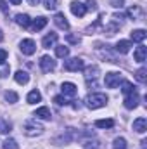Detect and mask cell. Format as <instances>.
<instances>
[{
	"instance_id": "35",
	"label": "cell",
	"mask_w": 147,
	"mask_h": 149,
	"mask_svg": "<svg viewBox=\"0 0 147 149\" xmlns=\"http://www.w3.org/2000/svg\"><path fill=\"white\" fill-rule=\"evenodd\" d=\"M68 42L69 43H80V37H74V35H68Z\"/></svg>"
},
{
	"instance_id": "25",
	"label": "cell",
	"mask_w": 147,
	"mask_h": 149,
	"mask_svg": "<svg viewBox=\"0 0 147 149\" xmlns=\"http://www.w3.org/2000/svg\"><path fill=\"white\" fill-rule=\"evenodd\" d=\"M112 149H126V141L123 137H116L112 142Z\"/></svg>"
},
{
	"instance_id": "24",
	"label": "cell",
	"mask_w": 147,
	"mask_h": 149,
	"mask_svg": "<svg viewBox=\"0 0 147 149\" xmlns=\"http://www.w3.org/2000/svg\"><path fill=\"white\" fill-rule=\"evenodd\" d=\"M97 73H99V68H97V66H90V68H87V71H85V78H87V81H88L90 78H97Z\"/></svg>"
},
{
	"instance_id": "31",
	"label": "cell",
	"mask_w": 147,
	"mask_h": 149,
	"mask_svg": "<svg viewBox=\"0 0 147 149\" xmlns=\"http://www.w3.org/2000/svg\"><path fill=\"white\" fill-rule=\"evenodd\" d=\"M54 102H55L57 106H66V104H68L66 95H64V97H62V95H55V97H54Z\"/></svg>"
},
{
	"instance_id": "1",
	"label": "cell",
	"mask_w": 147,
	"mask_h": 149,
	"mask_svg": "<svg viewBox=\"0 0 147 149\" xmlns=\"http://www.w3.org/2000/svg\"><path fill=\"white\" fill-rule=\"evenodd\" d=\"M107 104V95L106 94H88L87 99H85V106L88 109H99V108H104Z\"/></svg>"
},
{
	"instance_id": "19",
	"label": "cell",
	"mask_w": 147,
	"mask_h": 149,
	"mask_svg": "<svg viewBox=\"0 0 147 149\" xmlns=\"http://www.w3.org/2000/svg\"><path fill=\"white\" fill-rule=\"evenodd\" d=\"M130 37H132L133 42H144L146 37H147V33H146V30H133V31L130 33Z\"/></svg>"
},
{
	"instance_id": "29",
	"label": "cell",
	"mask_w": 147,
	"mask_h": 149,
	"mask_svg": "<svg viewBox=\"0 0 147 149\" xmlns=\"http://www.w3.org/2000/svg\"><path fill=\"white\" fill-rule=\"evenodd\" d=\"M121 83H123V88H121V92H123V94H130V92H133V90H135L133 83H130V81H125V80H123Z\"/></svg>"
},
{
	"instance_id": "26",
	"label": "cell",
	"mask_w": 147,
	"mask_h": 149,
	"mask_svg": "<svg viewBox=\"0 0 147 149\" xmlns=\"http://www.w3.org/2000/svg\"><path fill=\"white\" fill-rule=\"evenodd\" d=\"M135 78H137V81L146 83V80H147V70H146V68H140V70L135 73Z\"/></svg>"
},
{
	"instance_id": "21",
	"label": "cell",
	"mask_w": 147,
	"mask_h": 149,
	"mask_svg": "<svg viewBox=\"0 0 147 149\" xmlns=\"http://www.w3.org/2000/svg\"><path fill=\"white\" fill-rule=\"evenodd\" d=\"M12 130V123L5 118H0V134H9Z\"/></svg>"
},
{
	"instance_id": "33",
	"label": "cell",
	"mask_w": 147,
	"mask_h": 149,
	"mask_svg": "<svg viewBox=\"0 0 147 149\" xmlns=\"http://www.w3.org/2000/svg\"><path fill=\"white\" fill-rule=\"evenodd\" d=\"M9 71H10V68L5 66V64H2V68H0V78H5L9 74Z\"/></svg>"
},
{
	"instance_id": "14",
	"label": "cell",
	"mask_w": 147,
	"mask_h": 149,
	"mask_svg": "<svg viewBox=\"0 0 147 149\" xmlns=\"http://www.w3.org/2000/svg\"><path fill=\"white\" fill-rule=\"evenodd\" d=\"M133 130L139 132V134H144L147 130V120L146 118H137V120L133 121Z\"/></svg>"
},
{
	"instance_id": "37",
	"label": "cell",
	"mask_w": 147,
	"mask_h": 149,
	"mask_svg": "<svg viewBox=\"0 0 147 149\" xmlns=\"http://www.w3.org/2000/svg\"><path fill=\"white\" fill-rule=\"evenodd\" d=\"M121 3H123V0H112V5L114 7H121Z\"/></svg>"
},
{
	"instance_id": "13",
	"label": "cell",
	"mask_w": 147,
	"mask_h": 149,
	"mask_svg": "<svg viewBox=\"0 0 147 149\" xmlns=\"http://www.w3.org/2000/svg\"><path fill=\"white\" fill-rule=\"evenodd\" d=\"M133 57H135V61H137V63H144V61H146V57H147V47H146V45L137 47V50H135Z\"/></svg>"
},
{
	"instance_id": "15",
	"label": "cell",
	"mask_w": 147,
	"mask_h": 149,
	"mask_svg": "<svg viewBox=\"0 0 147 149\" xmlns=\"http://www.w3.org/2000/svg\"><path fill=\"white\" fill-rule=\"evenodd\" d=\"M30 26H31V30H33V31H40V30H43V28L47 26V17L40 16V17H37Z\"/></svg>"
},
{
	"instance_id": "4",
	"label": "cell",
	"mask_w": 147,
	"mask_h": 149,
	"mask_svg": "<svg viewBox=\"0 0 147 149\" xmlns=\"http://www.w3.org/2000/svg\"><path fill=\"white\" fill-rule=\"evenodd\" d=\"M83 68H85V63L80 57H71L64 63V70H68V71H81Z\"/></svg>"
},
{
	"instance_id": "10",
	"label": "cell",
	"mask_w": 147,
	"mask_h": 149,
	"mask_svg": "<svg viewBox=\"0 0 147 149\" xmlns=\"http://www.w3.org/2000/svg\"><path fill=\"white\" fill-rule=\"evenodd\" d=\"M61 90H62V94H64V95H69V97L76 95V92H78L76 85L71 83V81H64V83L61 85Z\"/></svg>"
},
{
	"instance_id": "20",
	"label": "cell",
	"mask_w": 147,
	"mask_h": 149,
	"mask_svg": "<svg viewBox=\"0 0 147 149\" xmlns=\"http://www.w3.org/2000/svg\"><path fill=\"white\" fill-rule=\"evenodd\" d=\"M26 101H28V104H37V102H40V101H42V94H40L38 90H31V92L28 94Z\"/></svg>"
},
{
	"instance_id": "11",
	"label": "cell",
	"mask_w": 147,
	"mask_h": 149,
	"mask_svg": "<svg viewBox=\"0 0 147 149\" xmlns=\"http://www.w3.org/2000/svg\"><path fill=\"white\" fill-rule=\"evenodd\" d=\"M55 42H57V33L50 31L49 35H45V37H43V40H42V45H43L45 49H50V47H54V45H55Z\"/></svg>"
},
{
	"instance_id": "6",
	"label": "cell",
	"mask_w": 147,
	"mask_h": 149,
	"mask_svg": "<svg viewBox=\"0 0 147 149\" xmlns=\"http://www.w3.org/2000/svg\"><path fill=\"white\" fill-rule=\"evenodd\" d=\"M19 49H21V52H23L24 56H31V54H35V50H37V45H35V42H33V40H30V38H24V40L19 43Z\"/></svg>"
},
{
	"instance_id": "34",
	"label": "cell",
	"mask_w": 147,
	"mask_h": 149,
	"mask_svg": "<svg viewBox=\"0 0 147 149\" xmlns=\"http://www.w3.org/2000/svg\"><path fill=\"white\" fill-rule=\"evenodd\" d=\"M5 61H7V52L0 49V64H5Z\"/></svg>"
},
{
	"instance_id": "16",
	"label": "cell",
	"mask_w": 147,
	"mask_h": 149,
	"mask_svg": "<svg viewBox=\"0 0 147 149\" xmlns=\"http://www.w3.org/2000/svg\"><path fill=\"white\" fill-rule=\"evenodd\" d=\"M16 23H17L19 26H23V28H28V26L31 24V19H30L28 14H17V16H16Z\"/></svg>"
},
{
	"instance_id": "18",
	"label": "cell",
	"mask_w": 147,
	"mask_h": 149,
	"mask_svg": "<svg viewBox=\"0 0 147 149\" xmlns=\"http://www.w3.org/2000/svg\"><path fill=\"white\" fill-rule=\"evenodd\" d=\"M35 116L37 118H40V120H50L52 118V113H50V109L49 108H38L37 111H35Z\"/></svg>"
},
{
	"instance_id": "5",
	"label": "cell",
	"mask_w": 147,
	"mask_h": 149,
	"mask_svg": "<svg viewBox=\"0 0 147 149\" xmlns=\"http://www.w3.org/2000/svg\"><path fill=\"white\" fill-rule=\"evenodd\" d=\"M40 68H42L43 73L54 71V70H55V61H54V57H50V56H42V59H40Z\"/></svg>"
},
{
	"instance_id": "7",
	"label": "cell",
	"mask_w": 147,
	"mask_h": 149,
	"mask_svg": "<svg viewBox=\"0 0 147 149\" xmlns=\"http://www.w3.org/2000/svg\"><path fill=\"white\" fill-rule=\"evenodd\" d=\"M139 101H140V97H139V94L133 90V92L126 94V97H125V108H126V109H135V108L139 106Z\"/></svg>"
},
{
	"instance_id": "22",
	"label": "cell",
	"mask_w": 147,
	"mask_h": 149,
	"mask_svg": "<svg viewBox=\"0 0 147 149\" xmlns=\"http://www.w3.org/2000/svg\"><path fill=\"white\" fill-rule=\"evenodd\" d=\"M55 56L61 57V59H66V57L69 56V49L64 47V45H57V47H55Z\"/></svg>"
},
{
	"instance_id": "8",
	"label": "cell",
	"mask_w": 147,
	"mask_h": 149,
	"mask_svg": "<svg viewBox=\"0 0 147 149\" xmlns=\"http://www.w3.org/2000/svg\"><path fill=\"white\" fill-rule=\"evenodd\" d=\"M69 7H71V12H73L74 16H78V17H83L87 14V5L81 3V2H71Z\"/></svg>"
},
{
	"instance_id": "40",
	"label": "cell",
	"mask_w": 147,
	"mask_h": 149,
	"mask_svg": "<svg viewBox=\"0 0 147 149\" xmlns=\"http://www.w3.org/2000/svg\"><path fill=\"white\" fill-rule=\"evenodd\" d=\"M2 38H3V35H2V30H0V40H2Z\"/></svg>"
},
{
	"instance_id": "2",
	"label": "cell",
	"mask_w": 147,
	"mask_h": 149,
	"mask_svg": "<svg viewBox=\"0 0 147 149\" xmlns=\"http://www.w3.org/2000/svg\"><path fill=\"white\" fill-rule=\"evenodd\" d=\"M23 132L28 137H35V135H40L43 132V127L38 123L37 120H26L24 125H23Z\"/></svg>"
},
{
	"instance_id": "28",
	"label": "cell",
	"mask_w": 147,
	"mask_h": 149,
	"mask_svg": "<svg viewBox=\"0 0 147 149\" xmlns=\"http://www.w3.org/2000/svg\"><path fill=\"white\" fill-rule=\"evenodd\" d=\"M3 149H19V146L14 139H5L3 141Z\"/></svg>"
},
{
	"instance_id": "17",
	"label": "cell",
	"mask_w": 147,
	"mask_h": 149,
	"mask_svg": "<svg viewBox=\"0 0 147 149\" xmlns=\"http://www.w3.org/2000/svg\"><path fill=\"white\" fill-rule=\"evenodd\" d=\"M14 78H16V81H17L19 85H26V83L30 81V74L26 73V71H23V70H19L17 73L14 74Z\"/></svg>"
},
{
	"instance_id": "38",
	"label": "cell",
	"mask_w": 147,
	"mask_h": 149,
	"mask_svg": "<svg viewBox=\"0 0 147 149\" xmlns=\"http://www.w3.org/2000/svg\"><path fill=\"white\" fill-rule=\"evenodd\" d=\"M9 2H10V3H12V5H19V3H21V2H23V0H9Z\"/></svg>"
},
{
	"instance_id": "30",
	"label": "cell",
	"mask_w": 147,
	"mask_h": 149,
	"mask_svg": "<svg viewBox=\"0 0 147 149\" xmlns=\"http://www.w3.org/2000/svg\"><path fill=\"white\" fill-rule=\"evenodd\" d=\"M43 5H45L47 10H54L59 5V0H43Z\"/></svg>"
},
{
	"instance_id": "27",
	"label": "cell",
	"mask_w": 147,
	"mask_h": 149,
	"mask_svg": "<svg viewBox=\"0 0 147 149\" xmlns=\"http://www.w3.org/2000/svg\"><path fill=\"white\" fill-rule=\"evenodd\" d=\"M17 94L16 92H12V90H9V92H5V101L7 102H10V104H14V102H17Z\"/></svg>"
},
{
	"instance_id": "39",
	"label": "cell",
	"mask_w": 147,
	"mask_h": 149,
	"mask_svg": "<svg viewBox=\"0 0 147 149\" xmlns=\"http://www.w3.org/2000/svg\"><path fill=\"white\" fill-rule=\"evenodd\" d=\"M30 2V5H38L40 3V0H28Z\"/></svg>"
},
{
	"instance_id": "9",
	"label": "cell",
	"mask_w": 147,
	"mask_h": 149,
	"mask_svg": "<svg viewBox=\"0 0 147 149\" xmlns=\"http://www.w3.org/2000/svg\"><path fill=\"white\" fill-rule=\"evenodd\" d=\"M54 23H55V26L61 28V30H69V23H68L66 16L61 14V12H57V14L54 16Z\"/></svg>"
},
{
	"instance_id": "36",
	"label": "cell",
	"mask_w": 147,
	"mask_h": 149,
	"mask_svg": "<svg viewBox=\"0 0 147 149\" xmlns=\"http://www.w3.org/2000/svg\"><path fill=\"white\" fill-rule=\"evenodd\" d=\"M87 9H95V0H88V7Z\"/></svg>"
},
{
	"instance_id": "3",
	"label": "cell",
	"mask_w": 147,
	"mask_h": 149,
	"mask_svg": "<svg viewBox=\"0 0 147 149\" xmlns=\"http://www.w3.org/2000/svg\"><path fill=\"white\" fill-rule=\"evenodd\" d=\"M104 81H106V87L107 88H116L123 81V74L118 73V71H109V73H106Z\"/></svg>"
},
{
	"instance_id": "12",
	"label": "cell",
	"mask_w": 147,
	"mask_h": 149,
	"mask_svg": "<svg viewBox=\"0 0 147 149\" xmlns=\"http://www.w3.org/2000/svg\"><path fill=\"white\" fill-rule=\"evenodd\" d=\"M130 49H132V43H130L128 40H119V42L116 43V47H114V50L119 52V54H128Z\"/></svg>"
},
{
	"instance_id": "23",
	"label": "cell",
	"mask_w": 147,
	"mask_h": 149,
	"mask_svg": "<svg viewBox=\"0 0 147 149\" xmlns=\"http://www.w3.org/2000/svg\"><path fill=\"white\" fill-rule=\"evenodd\" d=\"M95 127H97V128H112V127H114V121L109 120V118H107V120H97V121H95Z\"/></svg>"
},
{
	"instance_id": "32",
	"label": "cell",
	"mask_w": 147,
	"mask_h": 149,
	"mask_svg": "<svg viewBox=\"0 0 147 149\" xmlns=\"http://www.w3.org/2000/svg\"><path fill=\"white\" fill-rule=\"evenodd\" d=\"M140 12H142V10H140V9H139V7H132V9H130V10H128V16H130V17H133V19H135V17H137V16H139V14H140Z\"/></svg>"
}]
</instances>
